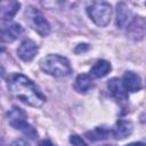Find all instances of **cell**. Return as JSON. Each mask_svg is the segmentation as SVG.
Returning <instances> with one entry per match:
<instances>
[{
  "mask_svg": "<svg viewBox=\"0 0 146 146\" xmlns=\"http://www.w3.org/2000/svg\"><path fill=\"white\" fill-rule=\"evenodd\" d=\"M7 86L9 91L17 99L32 107H41L46 103L43 94L27 76L21 73L10 74L7 79Z\"/></svg>",
  "mask_w": 146,
  "mask_h": 146,
  "instance_id": "6da1fadb",
  "label": "cell"
},
{
  "mask_svg": "<svg viewBox=\"0 0 146 146\" xmlns=\"http://www.w3.org/2000/svg\"><path fill=\"white\" fill-rule=\"evenodd\" d=\"M39 65L43 72L55 78L67 76L72 73V67L67 58L59 55H48L40 60Z\"/></svg>",
  "mask_w": 146,
  "mask_h": 146,
  "instance_id": "7a4b0ae2",
  "label": "cell"
},
{
  "mask_svg": "<svg viewBox=\"0 0 146 146\" xmlns=\"http://www.w3.org/2000/svg\"><path fill=\"white\" fill-rule=\"evenodd\" d=\"M7 116H8L9 124L14 129L22 131L25 136H27L31 139H34L36 137V131L34 130V128L31 124L27 123V120H26L27 115L22 108L17 107V106H13L11 110H9Z\"/></svg>",
  "mask_w": 146,
  "mask_h": 146,
  "instance_id": "3957f363",
  "label": "cell"
},
{
  "mask_svg": "<svg viewBox=\"0 0 146 146\" xmlns=\"http://www.w3.org/2000/svg\"><path fill=\"white\" fill-rule=\"evenodd\" d=\"M87 14L97 26H106L112 16V7L105 1H95L87 7Z\"/></svg>",
  "mask_w": 146,
  "mask_h": 146,
  "instance_id": "277c9868",
  "label": "cell"
},
{
  "mask_svg": "<svg viewBox=\"0 0 146 146\" xmlns=\"http://www.w3.org/2000/svg\"><path fill=\"white\" fill-rule=\"evenodd\" d=\"M25 15H26V21L30 24V26L34 31H36L41 36H46L49 34L50 25L39 10H36L33 7H29Z\"/></svg>",
  "mask_w": 146,
  "mask_h": 146,
  "instance_id": "5b68a950",
  "label": "cell"
},
{
  "mask_svg": "<svg viewBox=\"0 0 146 146\" xmlns=\"http://www.w3.org/2000/svg\"><path fill=\"white\" fill-rule=\"evenodd\" d=\"M23 33V27L17 23H7L0 26V41L5 43L14 42Z\"/></svg>",
  "mask_w": 146,
  "mask_h": 146,
  "instance_id": "8992f818",
  "label": "cell"
},
{
  "mask_svg": "<svg viewBox=\"0 0 146 146\" xmlns=\"http://www.w3.org/2000/svg\"><path fill=\"white\" fill-rule=\"evenodd\" d=\"M38 51H39L38 44L31 39H26L22 41V43L17 48V55L24 62H31L35 57Z\"/></svg>",
  "mask_w": 146,
  "mask_h": 146,
  "instance_id": "52a82bcc",
  "label": "cell"
},
{
  "mask_svg": "<svg viewBox=\"0 0 146 146\" xmlns=\"http://www.w3.org/2000/svg\"><path fill=\"white\" fill-rule=\"evenodd\" d=\"M145 29H146L145 19L139 16L135 17L130 23V25L128 26V30H127L128 36L132 40L139 41L145 36Z\"/></svg>",
  "mask_w": 146,
  "mask_h": 146,
  "instance_id": "ba28073f",
  "label": "cell"
},
{
  "mask_svg": "<svg viewBox=\"0 0 146 146\" xmlns=\"http://www.w3.org/2000/svg\"><path fill=\"white\" fill-rule=\"evenodd\" d=\"M121 83H122V86H123V88L127 92L128 91L129 92H137L143 87L140 76L137 73L131 72V71H128L123 74Z\"/></svg>",
  "mask_w": 146,
  "mask_h": 146,
  "instance_id": "9c48e42d",
  "label": "cell"
},
{
  "mask_svg": "<svg viewBox=\"0 0 146 146\" xmlns=\"http://www.w3.org/2000/svg\"><path fill=\"white\" fill-rule=\"evenodd\" d=\"M107 87H108V90L112 95V97L120 104H123V103H127L128 100V92L124 90L121 81L117 79V78H113L108 81L107 83Z\"/></svg>",
  "mask_w": 146,
  "mask_h": 146,
  "instance_id": "30bf717a",
  "label": "cell"
},
{
  "mask_svg": "<svg viewBox=\"0 0 146 146\" xmlns=\"http://www.w3.org/2000/svg\"><path fill=\"white\" fill-rule=\"evenodd\" d=\"M132 130H133V125L130 121L120 119L116 121L111 133L115 139H124L131 135Z\"/></svg>",
  "mask_w": 146,
  "mask_h": 146,
  "instance_id": "8fae6325",
  "label": "cell"
},
{
  "mask_svg": "<svg viewBox=\"0 0 146 146\" xmlns=\"http://www.w3.org/2000/svg\"><path fill=\"white\" fill-rule=\"evenodd\" d=\"M21 3L18 1L6 0L0 1V19L2 21H10L19 10Z\"/></svg>",
  "mask_w": 146,
  "mask_h": 146,
  "instance_id": "7c38bea8",
  "label": "cell"
},
{
  "mask_svg": "<svg viewBox=\"0 0 146 146\" xmlns=\"http://www.w3.org/2000/svg\"><path fill=\"white\" fill-rule=\"evenodd\" d=\"M94 88V82L90 75L79 74L74 81V89L80 94H87Z\"/></svg>",
  "mask_w": 146,
  "mask_h": 146,
  "instance_id": "4fadbf2b",
  "label": "cell"
},
{
  "mask_svg": "<svg viewBox=\"0 0 146 146\" xmlns=\"http://www.w3.org/2000/svg\"><path fill=\"white\" fill-rule=\"evenodd\" d=\"M111 70H112V66H111L110 62L104 60V59L97 60L94 64V66L90 68V72H89L90 73V78H95V79L103 78L107 73H110Z\"/></svg>",
  "mask_w": 146,
  "mask_h": 146,
  "instance_id": "5bb4252c",
  "label": "cell"
},
{
  "mask_svg": "<svg viewBox=\"0 0 146 146\" xmlns=\"http://www.w3.org/2000/svg\"><path fill=\"white\" fill-rule=\"evenodd\" d=\"M130 15H131V13H130V9L127 6V3L119 2L117 6H116V18H115L116 26L117 27H123L127 24Z\"/></svg>",
  "mask_w": 146,
  "mask_h": 146,
  "instance_id": "9a60e30c",
  "label": "cell"
},
{
  "mask_svg": "<svg viewBox=\"0 0 146 146\" xmlns=\"http://www.w3.org/2000/svg\"><path fill=\"white\" fill-rule=\"evenodd\" d=\"M110 133H111L110 130H107V129H105V128L97 127V128H95L94 130L86 132V137H87L89 140H91V141H98V140H104V139H106Z\"/></svg>",
  "mask_w": 146,
  "mask_h": 146,
  "instance_id": "2e32d148",
  "label": "cell"
},
{
  "mask_svg": "<svg viewBox=\"0 0 146 146\" xmlns=\"http://www.w3.org/2000/svg\"><path fill=\"white\" fill-rule=\"evenodd\" d=\"M70 143L73 146H88V144L78 135H72L70 137Z\"/></svg>",
  "mask_w": 146,
  "mask_h": 146,
  "instance_id": "e0dca14e",
  "label": "cell"
},
{
  "mask_svg": "<svg viewBox=\"0 0 146 146\" xmlns=\"http://www.w3.org/2000/svg\"><path fill=\"white\" fill-rule=\"evenodd\" d=\"M10 146H30V145H29V143H27L25 139L18 138V139H15V140L11 143Z\"/></svg>",
  "mask_w": 146,
  "mask_h": 146,
  "instance_id": "ac0fdd59",
  "label": "cell"
},
{
  "mask_svg": "<svg viewBox=\"0 0 146 146\" xmlns=\"http://www.w3.org/2000/svg\"><path fill=\"white\" fill-rule=\"evenodd\" d=\"M89 44L88 43H81V44H79L76 48H75V52L76 54H80V52H84V51H87V50H89Z\"/></svg>",
  "mask_w": 146,
  "mask_h": 146,
  "instance_id": "d6986e66",
  "label": "cell"
},
{
  "mask_svg": "<svg viewBox=\"0 0 146 146\" xmlns=\"http://www.w3.org/2000/svg\"><path fill=\"white\" fill-rule=\"evenodd\" d=\"M39 146H54V144L51 141H49V140H42L39 144Z\"/></svg>",
  "mask_w": 146,
  "mask_h": 146,
  "instance_id": "ffe728a7",
  "label": "cell"
},
{
  "mask_svg": "<svg viewBox=\"0 0 146 146\" xmlns=\"http://www.w3.org/2000/svg\"><path fill=\"white\" fill-rule=\"evenodd\" d=\"M125 146H145L144 143H131V144H128Z\"/></svg>",
  "mask_w": 146,
  "mask_h": 146,
  "instance_id": "44dd1931",
  "label": "cell"
}]
</instances>
